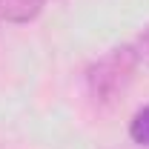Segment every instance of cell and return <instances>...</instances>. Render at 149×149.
Wrapping results in <instances>:
<instances>
[{"label": "cell", "mask_w": 149, "mask_h": 149, "mask_svg": "<svg viewBox=\"0 0 149 149\" xmlns=\"http://www.w3.org/2000/svg\"><path fill=\"white\" fill-rule=\"evenodd\" d=\"M135 49H138V57H141V63H146V66H149V26L141 32L138 43H135Z\"/></svg>", "instance_id": "obj_4"}, {"label": "cell", "mask_w": 149, "mask_h": 149, "mask_svg": "<svg viewBox=\"0 0 149 149\" xmlns=\"http://www.w3.org/2000/svg\"><path fill=\"white\" fill-rule=\"evenodd\" d=\"M129 138L132 143H138L141 149H149V103L132 115L129 120Z\"/></svg>", "instance_id": "obj_3"}, {"label": "cell", "mask_w": 149, "mask_h": 149, "mask_svg": "<svg viewBox=\"0 0 149 149\" xmlns=\"http://www.w3.org/2000/svg\"><path fill=\"white\" fill-rule=\"evenodd\" d=\"M46 0H0V20L6 23H32L43 12Z\"/></svg>", "instance_id": "obj_2"}, {"label": "cell", "mask_w": 149, "mask_h": 149, "mask_svg": "<svg viewBox=\"0 0 149 149\" xmlns=\"http://www.w3.org/2000/svg\"><path fill=\"white\" fill-rule=\"evenodd\" d=\"M138 66H141V57H138L135 43L115 46L86 69V89L97 103H112L135 80Z\"/></svg>", "instance_id": "obj_1"}]
</instances>
